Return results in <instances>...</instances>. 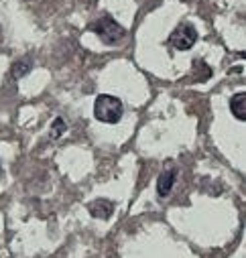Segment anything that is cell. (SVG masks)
<instances>
[{
	"label": "cell",
	"mask_w": 246,
	"mask_h": 258,
	"mask_svg": "<svg viewBox=\"0 0 246 258\" xmlns=\"http://www.w3.org/2000/svg\"><path fill=\"white\" fill-rule=\"evenodd\" d=\"M122 102L110 94H100L94 102V116L100 120V122H106V124H116L120 118H122Z\"/></svg>",
	"instance_id": "1"
},
{
	"label": "cell",
	"mask_w": 246,
	"mask_h": 258,
	"mask_svg": "<svg viewBox=\"0 0 246 258\" xmlns=\"http://www.w3.org/2000/svg\"><path fill=\"white\" fill-rule=\"evenodd\" d=\"M92 31H94L104 43H108V45L118 43L122 37H125V29H122V27H120L114 19H110V17L98 19V21L92 25Z\"/></svg>",
	"instance_id": "2"
},
{
	"label": "cell",
	"mask_w": 246,
	"mask_h": 258,
	"mask_svg": "<svg viewBox=\"0 0 246 258\" xmlns=\"http://www.w3.org/2000/svg\"><path fill=\"white\" fill-rule=\"evenodd\" d=\"M196 41H198V31H196V27L190 25V23H181L179 27H175V31H173L171 37H169V43H171L175 49H179V51L192 49V47L196 45Z\"/></svg>",
	"instance_id": "3"
},
{
	"label": "cell",
	"mask_w": 246,
	"mask_h": 258,
	"mask_svg": "<svg viewBox=\"0 0 246 258\" xmlns=\"http://www.w3.org/2000/svg\"><path fill=\"white\" fill-rule=\"evenodd\" d=\"M173 183H175V171L173 169L163 171L161 177H159V181H157V193H159L161 198H167L169 193H171V189H173Z\"/></svg>",
	"instance_id": "4"
},
{
	"label": "cell",
	"mask_w": 246,
	"mask_h": 258,
	"mask_svg": "<svg viewBox=\"0 0 246 258\" xmlns=\"http://www.w3.org/2000/svg\"><path fill=\"white\" fill-rule=\"evenodd\" d=\"M114 212V204L108 202V200H98L94 204H90V214L94 218H100V220H108Z\"/></svg>",
	"instance_id": "5"
},
{
	"label": "cell",
	"mask_w": 246,
	"mask_h": 258,
	"mask_svg": "<svg viewBox=\"0 0 246 258\" xmlns=\"http://www.w3.org/2000/svg\"><path fill=\"white\" fill-rule=\"evenodd\" d=\"M230 110H232V114H234L236 120H244L246 118V94L244 92H238V94L232 96Z\"/></svg>",
	"instance_id": "6"
},
{
	"label": "cell",
	"mask_w": 246,
	"mask_h": 258,
	"mask_svg": "<svg viewBox=\"0 0 246 258\" xmlns=\"http://www.w3.org/2000/svg\"><path fill=\"white\" fill-rule=\"evenodd\" d=\"M29 70H31L29 61H19V63H15V68H13V76L15 78H23L25 74H29Z\"/></svg>",
	"instance_id": "7"
},
{
	"label": "cell",
	"mask_w": 246,
	"mask_h": 258,
	"mask_svg": "<svg viewBox=\"0 0 246 258\" xmlns=\"http://www.w3.org/2000/svg\"><path fill=\"white\" fill-rule=\"evenodd\" d=\"M51 135H53V139H59L61 135L66 133V122L61 120V118H55V122H53V128H51Z\"/></svg>",
	"instance_id": "8"
}]
</instances>
